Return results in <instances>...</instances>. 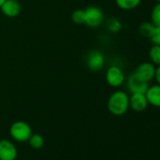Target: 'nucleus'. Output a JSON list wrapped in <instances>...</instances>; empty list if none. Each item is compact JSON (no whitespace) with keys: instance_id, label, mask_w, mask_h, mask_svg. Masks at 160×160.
Wrapping results in <instances>:
<instances>
[{"instance_id":"obj_1","label":"nucleus","mask_w":160,"mask_h":160,"mask_svg":"<svg viewBox=\"0 0 160 160\" xmlns=\"http://www.w3.org/2000/svg\"><path fill=\"white\" fill-rule=\"evenodd\" d=\"M129 95L123 91L114 92L108 100V109L114 116H122L129 109Z\"/></svg>"},{"instance_id":"obj_2","label":"nucleus","mask_w":160,"mask_h":160,"mask_svg":"<svg viewBox=\"0 0 160 160\" xmlns=\"http://www.w3.org/2000/svg\"><path fill=\"white\" fill-rule=\"evenodd\" d=\"M10 134L12 139H14L15 141L27 142L33 133L31 126L28 122L24 121H17L11 125Z\"/></svg>"},{"instance_id":"obj_3","label":"nucleus","mask_w":160,"mask_h":160,"mask_svg":"<svg viewBox=\"0 0 160 160\" xmlns=\"http://www.w3.org/2000/svg\"><path fill=\"white\" fill-rule=\"evenodd\" d=\"M85 25L92 28H96L104 23L105 15L103 11L96 6H90L84 10Z\"/></svg>"},{"instance_id":"obj_4","label":"nucleus","mask_w":160,"mask_h":160,"mask_svg":"<svg viewBox=\"0 0 160 160\" xmlns=\"http://www.w3.org/2000/svg\"><path fill=\"white\" fill-rule=\"evenodd\" d=\"M125 74L119 66L112 65L108 67L106 72V81L112 88H119L125 82Z\"/></svg>"},{"instance_id":"obj_5","label":"nucleus","mask_w":160,"mask_h":160,"mask_svg":"<svg viewBox=\"0 0 160 160\" xmlns=\"http://www.w3.org/2000/svg\"><path fill=\"white\" fill-rule=\"evenodd\" d=\"M155 69H156L155 65L152 64L151 61L142 62L136 68L133 73L137 78L141 80V81L149 83L152 79H154Z\"/></svg>"},{"instance_id":"obj_6","label":"nucleus","mask_w":160,"mask_h":160,"mask_svg":"<svg viewBox=\"0 0 160 160\" xmlns=\"http://www.w3.org/2000/svg\"><path fill=\"white\" fill-rule=\"evenodd\" d=\"M18 151L15 144L6 138L0 139V160H16Z\"/></svg>"},{"instance_id":"obj_7","label":"nucleus","mask_w":160,"mask_h":160,"mask_svg":"<svg viewBox=\"0 0 160 160\" xmlns=\"http://www.w3.org/2000/svg\"><path fill=\"white\" fill-rule=\"evenodd\" d=\"M87 67L92 72H98L103 69L105 65V56L99 50H92L87 57Z\"/></svg>"},{"instance_id":"obj_8","label":"nucleus","mask_w":160,"mask_h":160,"mask_svg":"<svg viewBox=\"0 0 160 160\" xmlns=\"http://www.w3.org/2000/svg\"><path fill=\"white\" fill-rule=\"evenodd\" d=\"M149 106L145 93H131L129 96V108L136 112L144 111Z\"/></svg>"},{"instance_id":"obj_9","label":"nucleus","mask_w":160,"mask_h":160,"mask_svg":"<svg viewBox=\"0 0 160 160\" xmlns=\"http://www.w3.org/2000/svg\"><path fill=\"white\" fill-rule=\"evenodd\" d=\"M125 81H126L127 89L131 93H138V92L145 93L149 88V83L141 81V80H139L135 76L133 72L125 79Z\"/></svg>"},{"instance_id":"obj_10","label":"nucleus","mask_w":160,"mask_h":160,"mask_svg":"<svg viewBox=\"0 0 160 160\" xmlns=\"http://www.w3.org/2000/svg\"><path fill=\"white\" fill-rule=\"evenodd\" d=\"M0 10L6 17L15 18L21 13L22 7L18 0H6L0 7Z\"/></svg>"},{"instance_id":"obj_11","label":"nucleus","mask_w":160,"mask_h":160,"mask_svg":"<svg viewBox=\"0 0 160 160\" xmlns=\"http://www.w3.org/2000/svg\"><path fill=\"white\" fill-rule=\"evenodd\" d=\"M145 94L149 105L155 108H160V85L156 84L153 86H149Z\"/></svg>"},{"instance_id":"obj_12","label":"nucleus","mask_w":160,"mask_h":160,"mask_svg":"<svg viewBox=\"0 0 160 160\" xmlns=\"http://www.w3.org/2000/svg\"><path fill=\"white\" fill-rule=\"evenodd\" d=\"M142 0H115L116 5L122 11H132L138 8Z\"/></svg>"},{"instance_id":"obj_13","label":"nucleus","mask_w":160,"mask_h":160,"mask_svg":"<svg viewBox=\"0 0 160 160\" xmlns=\"http://www.w3.org/2000/svg\"><path fill=\"white\" fill-rule=\"evenodd\" d=\"M28 142L29 143V145L33 149L39 150V149H42L43 147V145H44V138L40 134H32L31 137L29 138V139L28 140Z\"/></svg>"},{"instance_id":"obj_14","label":"nucleus","mask_w":160,"mask_h":160,"mask_svg":"<svg viewBox=\"0 0 160 160\" xmlns=\"http://www.w3.org/2000/svg\"><path fill=\"white\" fill-rule=\"evenodd\" d=\"M153 28H154V25L152 22H143L140 24L138 28V32L142 37L150 39L153 31Z\"/></svg>"},{"instance_id":"obj_15","label":"nucleus","mask_w":160,"mask_h":160,"mask_svg":"<svg viewBox=\"0 0 160 160\" xmlns=\"http://www.w3.org/2000/svg\"><path fill=\"white\" fill-rule=\"evenodd\" d=\"M150 61L155 66L160 65V45L153 44L149 50Z\"/></svg>"},{"instance_id":"obj_16","label":"nucleus","mask_w":160,"mask_h":160,"mask_svg":"<svg viewBox=\"0 0 160 160\" xmlns=\"http://www.w3.org/2000/svg\"><path fill=\"white\" fill-rule=\"evenodd\" d=\"M151 22L155 27H160V3L157 2L151 12Z\"/></svg>"},{"instance_id":"obj_17","label":"nucleus","mask_w":160,"mask_h":160,"mask_svg":"<svg viewBox=\"0 0 160 160\" xmlns=\"http://www.w3.org/2000/svg\"><path fill=\"white\" fill-rule=\"evenodd\" d=\"M72 21L76 25H85V12L82 9L75 10L72 13Z\"/></svg>"},{"instance_id":"obj_18","label":"nucleus","mask_w":160,"mask_h":160,"mask_svg":"<svg viewBox=\"0 0 160 160\" xmlns=\"http://www.w3.org/2000/svg\"><path fill=\"white\" fill-rule=\"evenodd\" d=\"M108 28L110 32L116 33L119 32L122 28V24L118 19L115 18H111L108 22Z\"/></svg>"},{"instance_id":"obj_19","label":"nucleus","mask_w":160,"mask_h":160,"mask_svg":"<svg viewBox=\"0 0 160 160\" xmlns=\"http://www.w3.org/2000/svg\"><path fill=\"white\" fill-rule=\"evenodd\" d=\"M150 40L152 42V44L160 45V27L154 26V28L150 37Z\"/></svg>"},{"instance_id":"obj_20","label":"nucleus","mask_w":160,"mask_h":160,"mask_svg":"<svg viewBox=\"0 0 160 160\" xmlns=\"http://www.w3.org/2000/svg\"><path fill=\"white\" fill-rule=\"evenodd\" d=\"M154 79L156 80V82L158 85H160V65H158L155 69V75H154Z\"/></svg>"},{"instance_id":"obj_21","label":"nucleus","mask_w":160,"mask_h":160,"mask_svg":"<svg viewBox=\"0 0 160 160\" xmlns=\"http://www.w3.org/2000/svg\"><path fill=\"white\" fill-rule=\"evenodd\" d=\"M6 1V0H0V7H1V5Z\"/></svg>"},{"instance_id":"obj_22","label":"nucleus","mask_w":160,"mask_h":160,"mask_svg":"<svg viewBox=\"0 0 160 160\" xmlns=\"http://www.w3.org/2000/svg\"><path fill=\"white\" fill-rule=\"evenodd\" d=\"M155 1H156V2H159V3H160V0H155Z\"/></svg>"}]
</instances>
